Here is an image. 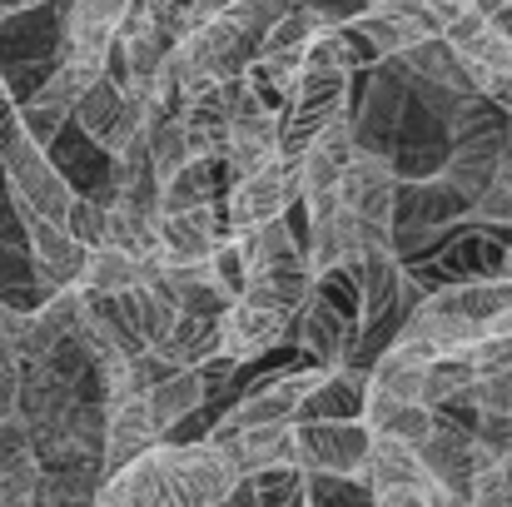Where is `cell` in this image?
Segmentation results:
<instances>
[{"instance_id":"cell-6","label":"cell","mask_w":512,"mask_h":507,"mask_svg":"<svg viewBox=\"0 0 512 507\" xmlns=\"http://www.w3.org/2000/svg\"><path fill=\"white\" fill-rule=\"evenodd\" d=\"M373 433L363 418H299L294 423V458L309 478H343L363 483Z\"/></svg>"},{"instance_id":"cell-31","label":"cell","mask_w":512,"mask_h":507,"mask_svg":"<svg viewBox=\"0 0 512 507\" xmlns=\"http://www.w3.org/2000/svg\"><path fill=\"white\" fill-rule=\"evenodd\" d=\"M324 30H329V25H324L314 10L294 5V10H289V15H284V20L259 40V55H299V60H304V55H309V45H314Z\"/></svg>"},{"instance_id":"cell-24","label":"cell","mask_w":512,"mask_h":507,"mask_svg":"<svg viewBox=\"0 0 512 507\" xmlns=\"http://www.w3.org/2000/svg\"><path fill=\"white\" fill-rule=\"evenodd\" d=\"M229 189V174L219 155H204V160H189V165L170 174L160 184V214H184V209H204V204H219V194Z\"/></svg>"},{"instance_id":"cell-12","label":"cell","mask_w":512,"mask_h":507,"mask_svg":"<svg viewBox=\"0 0 512 507\" xmlns=\"http://www.w3.org/2000/svg\"><path fill=\"white\" fill-rule=\"evenodd\" d=\"M10 209H15L20 234H25V249H30V279H35V289H40L45 299L60 294V289H75L90 249H80L60 224H50V219H40V214H30V209H20V204H10Z\"/></svg>"},{"instance_id":"cell-40","label":"cell","mask_w":512,"mask_h":507,"mask_svg":"<svg viewBox=\"0 0 512 507\" xmlns=\"http://www.w3.org/2000/svg\"><path fill=\"white\" fill-rule=\"evenodd\" d=\"M35 5H50V0H0V20H10V15H25V10H35Z\"/></svg>"},{"instance_id":"cell-1","label":"cell","mask_w":512,"mask_h":507,"mask_svg":"<svg viewBox=\"0 0 512 507\" xmlns=\"http://www.w3.org/2000/svg\"><path fill=\"white\" fill-rule=\"evenodd\" d=\"M239 488V473L214 443H155L115 468L90 507H219Z\"/></svg>"},{"instance_id":"cell-33","label":"cell","mask_w":512,"mask_h":507,"mask_svg":"<svg viewBox=\"0 0 512 507\" xmlns=\"http://www.w3.org/2000/svg\"><path fill=\"white\" fill-rule=\"evenodd\" d=\"M453 403H468L473 413H488V418H512V368L508 373H488V378H478L463 398H453Z\"/></svg>"},{"instance_id":"cell-19","label":"cell","mask_w":512,"mask_h":507,"mask_svg":"<svg viewBox=\"0 0 512 507\" xmlns=\"http://www.w3.org/2000/svg\"><path fill=\"white\" fill-rule=\"evenodd\" d=\"M353 279H358V294H363V334L378 329L393 309H398V294H403V259L398 249H383V244H368L353 264Z\"/></svg>"},{"instance_id":"cell-41","label":"cell","mask_w":512,"mask_h":507,"mask_svg":"<svg viewBox=\"0 0 512 507\" xmlns=\"http://www.w3.org/2000/svg\"><path fill=\"white\" fill-rule=\"evenodd\" d=\"M488 334H493V338H512V304L498 314V319H493V329H488Z\"/></svg>"},{"instance_id":"cell-23","label":"cell","mask_w":512,"mask_h":507,"mask_svg":"<svg viewBox=\"0 0 512 507\" xmlns=\"http://www.w3.org/2000/svg\"><path fill=\"white\" fill-rule=\"evenodd\" d=\"M393 65L413 80V85H438V90H453V95H473V80H468V65L453 55V45L443 35L393 55Z\"/></svg>"},{"instance_id":"cell-5","label":"cell","mask_w":512,"mask_h":507,"mask_svg":"<svg viewBox=\"0 0 512 507\" xmlns=\"http://www.w3.org/2000/svg\"><path fill=\"white\" fill-rule=\"evenodd\" d=\"M319 378H324V368H314V363H299V368H284V373H274V378H259L234 408L219 413V423L204 433V443L219 448V443H229V438H239V433H249V428L294 423V418L304 413L309 393L319 388Z\"/></svg>"},{"instance_id":"cell-29","label":"cell","mask_w":512,"mask_h":507,"mask_svg":"<svg viewBox=\"0 0 512 507\" xmlns=\"http://www.w3.org/2000/svg\"><path fill=\"white\" fill-rule=\"evenodd\" d=\"M214 353H219V319L214 314H179L170 343L160 348V358L170 368H199Z\"/></svg>"},{"instance_id":"cell-39","label":"cell","mask_w":512,"mask_h":507,"mask_svg":"<svg viewBox=\"0 0 512 507\" xmlns=\"http://www.w3.org/2000/svg\"><path fill=\"white\" fill-rule=\"evenodd\" d=\"M229 10H234V0H189V30L194 25H209V20H219Z\"/></svg>"},{"instance_id":"cell-17","label":"cell","mask_w":512,"mask_h":507,"mask_svg":"<svg viewBox=\"0 0 512 507\" xmlns=\"http://www.w3.org/2000/svg\"><path fill=\"white\" fill-rule=\"evenodd\" d=\"M160 443V428L145 408V393L140 398H125V403H110L105 408V438H100V483L125 468L130 458H140L145 448Z\"/></svg>"},{"instance_id":"cell-4","label":"cell","mask_w":512,"mask_h":507,"mask_svg":"<svg viewBox=\"0 0 512 507\" xmlns=\"http://www.w3.org/2000/svg\"><path fill=\"white\" fill-rule=\"evenodd\" d=\"M259 55V40H249L229 15L209 20V25H194L174 40L165 70L174 75L179 95H194L204 85H219V80H239L249 70V60Z\"/></svg>"},{"instance_id":"cell-37","label":"cell","mask_w":512,"mask_h":507,"mask_svg":"<svg viewBox=\"0 0 512 507\" xmlns=\"http://www.w3.org/2000/svg\"><path fill=\"white\" fill-rule=\"evenodd\" d=\"M20 140H25V130H20V105H15L10 90L0 85V160H5Z\"/></svg>"},{"instance_id":"cell-21","label":"cell","mask_w":512,"mask_h":507,"mask_svg":"<svg viewBox=\"0 0 512 507\" xmlns=\"http://www.w3.org/2000/svg\"><path fill=\"white\" fill-rule=\"evenodd\" d=\"M363 428L373 433V438H393V443H403V448H418L423 438H428V428H433V413L428 408H418V403H403V398H393V393H383V388H373L368 383V393H363Z\"/></svg>"},{"instance_id":"cell-8","label":"cell","mask_w":512,"mask_h":507,"mask_svg":"<svg viewBox=\"0 0 512 507\" xmlns=\"http://www.w3.org/2000/svg\"><path fill=\"white\" fill-rule=\"evenodd\" d=\"M393 194H398V179H393L388 160L353 150L348 169L339 174V204L353 214V224L363 234V249L368 244L393 249Z\"/></svg>"},{"instance_id":"cell-13","label":"cell","mask_w":512,"mask_h":507,"mask_svg":"<svg viewBox=\"0 0 512 507\" xmlns=\"http://www.w3.org/2000/svg\"><path fill=\"white\" fill-rule=\"evenodd\" d=\"M348 25L363 35V45L378 55V65L438 35V25H433V15L423 10V0H388V5L358 10Z\"/></svg>"},{"instance_id":"cell-18","label":"cell","mask_w":512,"mask_h":507,"mask_svg":"<svg viewBox=\"0 0 512 507\" xmlns=\"http://www.w3.org/2000/svg\"><path fill=\"white\" fill-rule=\"evenodd\" d=\"M224 239H229V224H224L219 204L184 209V214H160V259H170V264L209 259Z\"/></svg>"},{"instance_id":"cell-15","label":"cell","mask_w":512,"mask_h":507,"mask_svg":"<svg viewBox=\"0 0 512 507\" xmlns=\"http://www.w3.org/2000/svg\"><path fill=\"white\" fill-rule=\"evenodd\" d=\"M130 0H70L60 15V55H90L110 60Z\"/></svg>"},{"instance_id":"cell-28","label":"cell","mask_w":512,"mask_h":507,"mask_svg":"<svg viewBox=\"0 0 512 507\" xmlns=\"http://www.w3.org/2000/svg\"><path fill=\"white\" fill-rule=\"evenodd\" d=\"M150 269H155V264L130 259V254H120V249H90L75 289H85V294H105V299H120V294L140 289V284L150 279Z\"/></svg>"},{"instance_id":"cell-35","label":"cell","mask_w":512,"mask_h":507,"mask_svg":"<svg viewBox=\"0 0 512 507\" xmlns=\"http://www.w3.org/2000/svg\"><path fill=\"white\" fill-rule=\"evenodd\" d=\"M468 507H512L508 463H483L468 483Z\"/></svg>"},{"instance_id":"cell-38","label":"cell","mask_w":512,"mask_h":507,"mask_svg":"<svg viewBox=\"0 0 512 507\" xmlns=\"http://www.w3.org/2000/svg\"><path fill=\"white\" fill-rule=\"evenodd\" d=\"M234 368H239L234 358H224V353H214V358H204V363H199L194 373H199V383H204V393L214 398L219 388H229V378H234Z\"/></svg>"},{"instance_id":"cell-9","label":"cell","mask_w":512,"mask_h":507,"mask_svg":"<svg viewBox=\"0 0 512 507\" xmlns=\"http://www.w3.org/2000/svg\"><path fill=\"white\" fill-rule=\"evenodd\" d=\"M224 174L229 184L269 169L279 160V110H269L244 80L234 85V105H229V135H224Z\"/></svg>"},{"instance_id":"cell-20","label":"cell","mask_w":512,"mask_h":507,"mask_svg":"<svg viewBox=\"0 0 512 507\" xmlns=\"http://www.w3.org/2000/svg\"><path fill=\"white\" fill-rule=\"evenodd\" d=\"M115 304H120V319H125V329H130V338H135L140 348L160 353V348L170 343L174 324H179V309L170 304V294H165L160 284H150V279H145L140 289L120 294Z\"/></svg>"},{"instance_id":"cell-22","label":"cell","mask_w":512,"mask_h":507,"mask_svg":"<svg viewBox=\"0 0 512 507\" xmlns=\"http://www.w3.org/2000/svg\"><path fill=\"white\" fill-rule=\"evenodd\" d=\"M219 448L229 453V463H234L239 478H254L264 468H299V458H294V423L249 428V433H239V438H229Z\"/></svg>"},{"instance_id":"cell-11","label":"cell","mask_w":512,"mask_h":507,"mask_svg":"<svg viewBox=\"0 0 512 507\" xmlns=\"http://www.w3.org/2000/svg\"><path fill=\"white\" fill-rule=\"evenodd\" d=\"M294 334V314L284 304H274L259 289H244L224 314H219V353L234 363H249L269 348H279L284 338Z\"/></svg>"},{"instance_id":"cell-36","label":"cell","mask_w":512,"mask_h":507,"mask_svg":"<svg viewBox=\"0 0 512 507\" xmlns=\"http://www.w3.org/2000/svg\"><path fill=\"white\" fill-rule=\"evenodd\" d=\"M65 125H70V120H65L60 110H45V105H35V100L20 105V130H25V140L40 145V150H50V145L65 135Z\"/></svg>"},{"instance_id":"cell-30","label":"cell","mask_w":512,"mask_h":507,"mask_svg":"<svg viewBox=\"0 0 512 507\" xmlns=\"http://www.w3.org/2000/svg\"><path fill=\"white\" fill-rule=\"evenodd\" d=\"M254 507H309V473L304 468H264L254 478H239Z\"/></svg>"},{"instance_id":"cell-2","label":"cell","mask_w":512,"mask_h":507,"mask_svg":"<svg viewBox=\"0 0 512 507\" xmlns=\"http://www.w3.org/2000/svg\"><path fill=\"white\" fill-rule=\"evenodd\" d=\"M348 85H353V70H348L339 35L329 25L309 45V55L299 65V80L279 105V160H299L334 120L348 115Z\"/></svg>"},{"instance_id":"cell-25","label":"cell","mask_w":512,"mask_h":507,"mask_svg":"<svg viewBox=\"0 0 512 507\" xmlns=\"http://www.w3.org/2000/svg\"><path fill=\"white\" fill-rule=\"evenodd\" d=\"M204 403H209V393H204V383H199L194 368H174V373H165V378L145 393V408H150V418H155V428H160V443L170 438V428H179L184 418H194Z\"/></svg>"},{"instance_id":"cell-26","label":"cell","mask_w":512,"mask_h":507,"mask_svg":"<svg viewBox=\"0 0 512 507\" xmlns=\"http://www.w3.org/2000/svg\"><path fill=\"white\" fill-rule=\"evenodd\" d=\"M125 105H130V95L120 90V80H115V75H100V80L80 95V105L70 110V120H75V130H80L95 150H105L110 135H115L120 120H125Z\"/></svg>"},{"instance_id":"cell-42","label":"cell","mask_w":512,"mask_h":507,"mask_svg":"<svg viewBox=\"0 0 512 507\" xmlns=\"http://www.w3.org/2000/svg\"><path fill=\"white\" fill-rule=\"evenodd\" d=\"M373 5H388V0H363V10H373Z\"/></svg>"},{"instance_id":"cell-7","label":"cell","mask_w":512,"mask_h":507,"mask_svg":"<svg viewBox=\"0 0 512 507\" xmlns=\"http://www.w3.org/2000/svg\"><path fill=\"white\" fill-rule=\"evenodd\" d=\"M503 229H488V224H463V234L453 244H443L428 264H403V274L423 289V294H438V289H453V284H483V279H503Z\"/></svg>"},{"instance_id":"cell-3","label":"cell","mask_w":512,"mask_h":507,"mask_svg":"<svg viewBox=\"0 0 512 507\" xmlns=\"http://www.w3.org/2000/svg\"><path fill=\"white\" fill-rule=\"evenodd\" d=\"M512 304V279H483V284H453L438 294H423L418 309L403 314L398 343H413L423 353H453L463 343L488 338L493 319Z\"/></svg>"},{"instance_id":"cell-32","label":"cell","mask_w":512,"mask_h":507,"mask_svg":"<svg viewBox=\"0 0 512 507\" xmlns=\"http://www.w3.org/2000/svg\"><path fill=\"white\" fill-rule=\"evenodd\" d=\"M368 507H443V493L433 488V478H398V483H373Z\"/></svg>"},{"instance_id":"cell-14","label":"cell","mask_w":512,"mask_h":507,"mask_svg":"<svg viewBox=\"0 0 512 507\" xmlns=\"http://www.w3.org/2000/svg\"><path fill=\"white\" fill-rule=\"evenodd\" d=\"M294 338H299V348L314 368H343L363 348V329H353L343 314H334L314 289H309L304 309L294 314Z\"/></svg>"},{"instance_id":"cell-16","label":"cell","mask_w":512,"mask_h":507,"mask_svg":"<svg viewBox=\"0 0 512 507\" xmlns=\"http://www.w3.org/2000/svg\"><path fill=\"white\" fill-rule=\"evenodd\" d=\"M353 160V130H348V115L334 120L304 155H299V199L304 209H319L329 199H339V174Z\"/></svg>"},{"instance_id":"cell-43","label":"cell","mask_w":512,"mask_h":507,"mask_svg":"<svg viewBox=\"0 0 512 507\" xmlns=\"http://www.w3.org/2000/svg\"><path fill=\"white\" fill-rule=\"evenodd\" d=\"M0 85H5V80H0Z\"/></svg>"},{"instance_id":"cell-27","label":"cell","mask_w":512,"mask_h":507,"mask_svg":"<svg viewBox=\"0 0 512 507\" xmlns=\"http://www.w3.org/2000/svg\"><path fill=\"white\" fill-rule=\"evenodd\" d=\"M363 393H368V368H358V363L324 368V378L309 393V403H304L299 418H358L363 413Z\"/></svg>"},{"instance_id":"cell-10","label":"cell","mask_w":512,"mask_h":507,"mask_svg":"<svg viewBox=\"0 0 512 507\" xmlns=\"http://www.w3.org/2000/svg\"><path fill=\"white\" fill-rule=\"evenodd\" d=\"M299 204V160H274L269 169H254L224 189V224L229 234H249Z\"/></svg>"},{"instance_id":"cell-34","label":"cell","mask_w":512,"mask_h":507,"mask_svg":"<svg viewBox=\"0 0 512 507\" xmlns=\"http://www.w3.org/2000/svg\"><path fill=\"white\" fill-rule=\"evenodd\" d=\"M294 5H299V0H234L229 20H234L249 40H264V35H269Z\"/></svg>"}]
</instances>
